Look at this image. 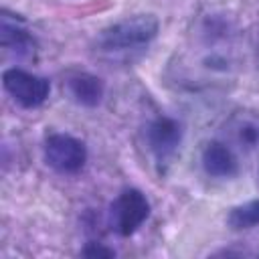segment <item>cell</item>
Listing matches in <instances>:
<instances>
[{"instance_id": "obj_1", "label": "cell", "mask_w": 259, "mask_h": 259, "mask_svg": "<svg viewBox=\"0 0 259 259\" xmlns=\"http://www.w3.org/2000/svg\"><path fill=\"white\" fill-rule=\"evenodd\" d=\"M160 32V20L154 14H134L105 26L95 42L103 53H130L146 49Z\"/></svg>"}, {"instance_id": "obj_2", "label": "cell", "mask_w": 259, "mask_h": 259, "mask_svg": "<svg viewBox=\"0 0 259 259\" xmlns=\"http://www.w3.org/2000/svg\"><path fill=\"white\" fill-rule=\"evenodd\" d=\"M42 152L45 162L61 174H77L87 164V146L71 134H49L45 138Z\"/></svg>"}, {"instance_id": "obj_3", "label": "cell", "mask_w": 259, "mask_h": 259, "mask_svg": "<svg viewBox=\"0 0 259 259\" xmlns=\"http://www.w3.org/2000/svg\"><path fill=\"white\" fill-rule=\"evenodd\" d=\"M2 85L4 91L24 109H34L40 107L51 93V83L49 79L24 71L20 67H10L2 73Z\"/></svg>"}, {"instance_id": "obj_4", "label": "cell", "mask_w": 259, "mask_h": 259, "mask_svg": "<svg viewBox=\"0 0 259 259\" xmlns=\"http://www.w3.org/2000/svg\"><path fill=\"white\" fill-rule=\"evenodd\" d=\"M150 217V200L138 188H125L111 204V227L119 237L134 235Z\"/></svg>"}, {"instance_id": "obj_5", "label": "cell", "mask_w": 259, "mask_h": 259, "mask_svg": "<svg viewBox=\"0 0 259 259\" xmlns=\"http://www.w3.org/2000/svg\"><path fill=\"white\" fill-rule=\"evenodd\" d=\"M182 136H184L182 123L174 117L160 115L148 123L146 142H148V148L154 154L158 164H168L176 156Z\"/></svg>"}, {"instance_id": "obj_6", "label": "cell", "mask_w": 259, "mask_h": 259, "mask_svg": "<svg viewBox=\"0 0 259 259\" xmlns=\"http://www.w3.org/2000/svg\"><path fill=\"white\" fill-rule=\"evenodd\" d=\"M200 164L204 174L210 178H235L239 174V160L235 152L219 140H212L204 146L200 154Z\"/></svg>"}, {"instance_id": "obj_7", "label": "cell", "mask_w": 259, "mask_h": 259, "mask_svg": "<svg viewBox=\"0 0 259 259\" xmlns=\"http://www.w3.org/2000/svg\"><path fill=\"white\" fill-rule=\"evenodd\" d=\"M65 87H67L69 97L77 105H83V107H97L105 95L103 79L93 73H85V71L71 73L65 81Z\"/></svg>"}, {"instance_id": "obj_8", "label": "cell", "mask_w": 259, "mask_h": 259, "mask_svg": "<svg viewBox=\"0 0 259 259\" xmlns=\"http://www.w3.org/2000/svg\"><path fill=\"white\" fill-rule=\"evenodd\" d=\"M0 36H2V47L8 51H14L18 57H32L36 53V40L34 36L20 26L18 20H10V16L4 10L2 24H0Z\"/></svg>"}, {"instance_id": "obj_9", "label": "cell", "mask_w": 259, "mask_h": 259, "mask_svg": "<svg viewBox=\"0 0 259 259\" xmlns=\"http://www.w3.org/2000/svg\"><path fill=\"white\" fill-rule=\"evenodd\" d=\"M227 223L233 231H247L259 225V200H249L231 208Z\"/></svg>"}, {"instance_id": "obj_10", "label": "cell", "mask_w": 259, "mask_h": 259, "mask_svg": "<svg viewBox=\"0 0 259 259\" xmlns=\"http://www.w3.org/2000/svg\"><path fill=\"white\" fill-rule=\"evenodd\" d=\"M81 253L87 255V257H113V255H115L113 249L103 247L101 243H87V247H85Z\"/></svg>"}, {"instance_id": "obj_11", "label": "cell", "mask_w": 259, "mask_h": 259, "mask_svg": "<svg viewBox=\"0 0 259 259\" xmlns=\"http://www.w3.org/2000/svg\"><path fill=\"white\" fill-rule=\"evenodd\" d=\"M257 51H259V49H257Z\"/></svg>"}]
</instances>
